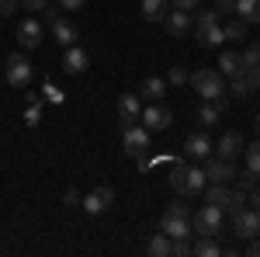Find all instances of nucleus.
I'll return each instance as SVG.
<instances>
[{"label":"nucleus","instance_id":"obj_16","mask_svg":"<svg viewBox=\"0 0 260 257\" xmlns=\"http://www.w3.org/2000/svg\"><path fill=\"white\" fill-rule=\"evenodd\" d=\"M229 108V101H205L198 108V122L205 125V129H212V125H219L222 122V111Z\"/></svg>","mask_w":260,"mask_h":257},{"label":"nucleus","instance_id":"obj_11","mask_svg":"<svg viewBox=\"0 0 260 257\" xmlns=\"http://www.w3.org/2000/svg\"><path fill=\"white\" fill-rule=\"evenodd\" d=\"M139 119H142V125H146L149 132H160V129H167V125L174 122V115H170V108H163V104H156V101H153V104L142 111Z\"/></svg>","mask_w":260,"mask_h":257},{"label":"nucleus","instance_id":"obj_27","mask_svg":"<svg viewBox=\"0 0 260 257\" xmlns=\"http://www.w3.org/2000/svg\"><path fill=\"white\" fill-rule=\"evenodd\" d=\"M184 181H187V163H174V167H170V178H167L170 191L184 195Z\"/></svg>","mask_w":260,"mask_h":257},{"label":"nucleus","instance_id":"obj_32","mask_svg":"<svg viewBox=\"0 0 260 257\" xmlns=\"http://www.w3.org/2000/svg\"><path fill=\"white\" fill-rule=\"evenodd\" d=\"M240 56H243V66H260V42H246V49Z\"/></svg>","mask_w":260,"mask_h":257},{"label":"nucleus","instance_id":"obj_30","mask_svg":"<svg viewBox=\"0 0 260 257\" xmlns=\"http://www.w3.org/2000/svg\"><path fill=\"white\" fill-rule=\"evenodd\" d=\"M24 122H28V125H39V122H42V98H39V94H28V108H24Z\"/></svg>","mask_w":260,"mask_h":257},{"label":"nucleus","instance_id":"obj_13","mask_svg":"<svg viewBox=\"0 0 260 257\" xmlns=\"http://www.w3.org/2000/svg\"><path fill=\"white\" fill-rule=\"evenodd\" d=\"M87 66H90V56L83 52L80 45H70V49H66V56H62V70H66L70 77H80Z\"/></svg>","mask_w":260,"mask_h":257},{"label":"nucleus","instance_id":"obj_39","mask_svg":"<svg viewBox=\"0 0 260 257\" xmlns=\"http://www.w3.org/2000/svg\"><path fill=\"white\" fill-rule=\"evenodd\" d=\"M42 94H45L49 104H59V101H62V91H59V87H52V83H45V91H42Z\"/></svg>","mask_w":260,"mask_h":257},{"label":"nucleus","instance_id":"obj_15","mask_svg":"<svg viewBox=\"0 0 260 257\" xmlns=\"http://www.w3.org/2000/svg\"><path fill=\"white\" fill-rule=\"evenodd\" d=\"M184 153H187L191 160H208V153H212V139L205 136V132H191L187 142H184Z\"/></svg>","mask_w":260,"mask_h":257},{"label":"nucleus","instance_id":"obj_21","mask_svg":"<svg viewBox=\"0 0 260 257\" xmlns=\"http://www.w3.org/2000/svg\"><path fill=\"white\" fill-rule=\"evenodd\" d=\"M146 254L149 257H170V237H167V233H153V237H149V243H146Z\"/></svg>","mask_w":260,"mask_h":257},{"label":"nucleus","instance_id":"obj_5","mask_svg":"<svg viewBox=\"0 0 260 257\" xmlns=\"http://www.w3.org/2000/svg\"><path fill=\"white\" fill-rule=\"evenodd\" d=\"M233 233H236L240 240L260 237V212L253 209V205H243V209L233 212Z\"/></svg>","mask_w":260,"mask_h":257},{"label":"nucleus","instance_id":"obj_17","mask_svg":"<svg viewBox=\"0 0 260 257\" xmlns=\"http://www.w3.org/2000/svg\"><path fill=\"white\" fill-rule=\"evenodd\" d=\"M215 153H219V160H233L243 153V136L240 132H225V136L215 142Z\"/></svg>","mask_w":260,"mask_h":257},{"label":"nucleus","instance_id":"obj_20","mask_svg":"<svg viewBox=\"0 0 260 257\" xmlns=\"http://www.w3.org/2000/svg\"><path fill=\"white\" fill-rule=\"evenodd\" d=\"M236 14L246 24H260V0H236Z\"/></svg>","mask_w":260,"mask_h":257},{"label":"nucleus","instance_id":"obj_4","mask_svg":"<svg viewBox=\"0 0 260 257\" xmlns=\"http://www.w3.org/2000/svg\"><path fill=\"white\" fill-rule=\"evenodd\" d=\"M121 129V146L132 160H139L146 150H149V129L142 122H132V125H118Z\"/></svg>","mask_w":260,"mask_h":257},{"label":"nucleus","instance_id":"obj_44","mask_svg":"<svg viewBox=\"0 0 260 257\" xmlns=\"http://www.w3.org/2000/svg\"><path fill=\"white\" fill-rule=\"evenodd\" d=\"M215 11H219V14H229V11H236V0H215Z\"/></svg>","mask_w":260,"mask_h":257},{"label":"nucleus","instance_id":"obj_36","mask_svg":"<svg viewBox=\"0 0 260 257\" xmlns=\"http://www.w3.org/2000/svg\"><path fill=\"white\" fill-rule=\"evenodd\" d=\"M240 77L246 80V87H250V91H257V87H260V66H243Z\"/></svg>","mask_w":260,"mask_h":257},{"label":"nucleus","instance_id":"obj_33","mask_svg":"<svg viewBox=\"0 0 260 257\" xmlns=\"http://www.w3.org/2000/svg\"><path fill=\"white\" fill-rule=\"evenodd\" d=\"M246 205V191H240V188H229V202H225V212L233 216L236 209H243Z\"/></svg>","mask_w":260,"mask_h":257},{"label":"nucleus","instance_id":"obj_3","mask_svg":"<svg viewBox=\"0 0 260 257\" xmlns=\"http://www.w3.org/2000/svg\"><path fill=\"white\" fill-rule=\"evenodd\" d=\"M222 205H212V202H205L198 212L191 216V226H194V233L198 237H219L222 233Z\"/></svg>","mask_w":260,"mask_h":257},{"label":"nucleus","instance_id":"obj_24","mask_svg":"<svg viewBox=\"0 0 260 257\" xmlns=\"http://www.w3.org/2000/svg\"><path fill=\"white\" fill-rule=\"evenodd\" d=\"M191 21H194V35H198V32H205V28L219 24V21H222V14L215 11V7H212V11H194V14H191Z\"/></svg>","mask_w":260,"mask_h":257},{"label":"nucleus","instance_id":"obj_35","mask_svg":"<svg viewBox=\"0 0 260 257\" xmlns=\"http://www.w3.org/2000/svg\"><path fill=\"white\" fill-rule=\"evenodd\" d=\"M236 188L250 195V191L257 188V174H253V170H243V174H236Z\"/></svg>","mask_w":260,"mask_h":257},{"label":"nucleus","instance_id":"obj_8","mask_svg":"<svg viewBox=\"0 0 260 257\" xmlns=\"http://www.w3.org/2000/svg\"><path fill=\"white\" fill-rule=\"evenodd\" d=\"M45 21H49V28H52V35H56V42H59V45H66V49H70V45H77L80 32H77V24H73V21L59 18L56 11H49V14H45Z\"/></svg>","mask_w":260,"mask_h":257},{"label":"nucleus","instance_id":"obj_28","mask_svg":"<svg viewBox=\"0 0 260 257\" xmlns=\"http://www.w3.org/2000/svg\"><path fill=\"white\" fill-rule=\"evenodd\" d=\"M167 14V0H142V18L146 21H163Z\"/></svg>","mask_w":260,"mask_h":257},{"label":"nucleus","instance_id":"obj_42","mask_svg":"<svg viewBox=\"0 0 260 257\" xmlns=\"http://www.w3.org/2000/svg\"><path fill=\"white\" fill-rule=\"evenodd\" d=\"M177 11H198V0H170Z\"/></svg>","mask_w":260,"mask_h":257},{"label":"nucleus","instance_id":"obj_19","mask_svg":"<svg viewBox=\"0 0 260 257\" xmlns=\"http://www.w3.org/2000/svg\"><path fill=\"white\" fill-rule=\"evenodd\" d=\"M163 94H167V80H163V77H146V80H142L139 98H146V101H160Z\"/></svg>","mask_w":260,"mask_h":257},{"label":"nucleus","instance_id":"obj_34","mask_svg":"<svg viewBox=\"0 0 260 257\" xmlns=\"http://www.w3.org/2000/svg\"><path fill=\"white\" fill-rule=\"evenodd\" d=\"M187 80H191V73H187L184 66H170V73H167V83H170V87H184Z\"/></svg>","mask_w":260,"mask_h":257},{"label":"nucleus","instance_id":"obj_37","mask_svg":"<svg viewBox=\"0 0 260 257\" xmlns=\"http://www.w3.org/2000/svg\"><path fill=\"white\" fill-rule=\"evenodd\" d=\"M229 94H233V98H246V94H250L246 80H243V77H233V87H229Z\"/></svg>","mask_w":260,"mask_h":257},{"label":"nucleus","instance_id":"obj_25","mask_svg":"<svg viewBox=\"0 0 260 257\" xmlns=\"http://www.w3.org/2000/svg\"><path fill=\"white\" fill-rule=\"evenodd\" d=\"M191 254H198V257H219L222 247L215 243V237H201V240L191 243Z\"/></svg>","mask_w":260,"mask_h":257},{"label":"nucleus","instance_id":"obj_41","mask_svg":"<svg viewBox=\"0 0 260 257\" xmlns=\"http://www.w3.org/2000/svg\"><path fill=\"white\" fill-rule=\"evenodd\" d=\"M56 4H59L62 11H83V4H87V0H56Z\"/></svg>","mask_w":260,"mask_h":257},{"label":"nucleus","instance_id":"obj_38","mask_svg":"<svg viewBox=\"0 0 260 257\" xmlns=\"http://www.w3.org/2000/svg\"><path fill=\"white\" fill-rule=\"evenodd\" d=\"M21 0H0V18H11V14H18Z\"/></svg>","mask_w":260,"mask_h":257},{"label":"nucleus","instance_id":"obj_14","mask_svg":"<svg viewBox=\"0 0 260 257\" xmlns=\"http://www.w3.org/2000/svg\"><path fill=\"white\" fill-rule=\"evenodd\" d=\"M18 42H21V49H39L42 45V24L35 18L21 21L18 24Z\"/></svg>","mask_w":260,"mask_h":257},{"label":"nucleus","instance_id":"obj_40","mask_svg":"<svg viewBox=\"0 0 260 257\" xmlns=\"http://www.w3.org/2000/svg\"><path fill=\"white\" fill-rule=\"evenodd\" d=\"M62 202H66V205H80L83 195L77 191V188H66V191H62Z\"/></svg>","mask_w":260,"mask_h":257},{"label":"nucleus","instance_id":"obj_29","mask_svg":"<svg viewBox=\"0 0 260 257\" xmlns=\"http://www.w3.org/2000/svg\"><path fill=\"white\" fill-rule=\"evenodd\" d=\"M243 153H246V170H253L260 178V139H253L250 146H243Z\"/></svg>","mask_w":260,"mask_h":257},{"label":"nucleus","instance_id":"obj_12","mask_svg":"<svg viewBox=\"0 0 260 257\" xmlns=\"http://www.w3.org/2000/svg\"><path fill=\"white\" fill-rule=\"evenodd\" d=\"M139 94H132V91H125L118 98V125H132V122H139Z\"/></svg>","mask_w":260,"mask_h":257},{"label":"nucleus","instance_id":"obj_2","mask_svg":"<svg viewBox=\"0 0 260 257\" xmlns=\"http://www.w3.org/2000/svg\"><path fill=\"white\" fill-rule=\"evenodd\" d=\"M187 83H194V91L205 101H225V77H222L219 70H212V66L194 70V77L187 80Z\"/></svg>","mask_w":260,"mask_h":257},{"label":"nucleus","instance_id":"obj_9","mask_svg":"<svg viewBox=\"0 0 260 257\" xmlns=\"http://www.w3.org/2000/svg\"><path fill=\"white\" fill-rule=\"evenodd\" d=\"M163 24H167V35H174V39H184V35L194 28L191 11H177V7H170V11L163 14Z\"/></svg>","mask_w":260,"mask_h":257},{"label":"nucleus","instance_id":"obj_43","mask_svg":"<svg viewBox=\"0 0 260 257\" xmlns=\"http://www.w3.org/2000/svg\"><path fill=\"white\" fill-rule=\"evenodd\" d=\"M21 4H24L28 11H45V7H49L52 0H21Z\"/></svg>","mask_w":260,"mask_h":257},{"label":"nucleus","instance_id":"obj_7","mask_svg":"<svg viewBox=\"0 0 260 257\" xmlns=\"http://www.w3.org/2000/svg\"><path fill=\"white\" fill-rule=\"evenodd\" d=\"M80 205H83V212H87V216H101L104 209H111V205H115V191H111L108 184H98L90 195H83Z\"/></svg>","mask_w":260,"mask_h":257},{"label":"nucleus","instance_id":"obj_10","mask_svg":"<svg viewBox=\"0 0 260 257\" xmlns=\"http://www.w3.org/2000/svg\"><path fill=\"white\" fill-rule=\"evenodd\" d=\"M205 178L208 184H233L236 181V167H233V160H208L205 163Z\"/></svg>","mask_w":260,"mask_h":257},{"label":"nucleus","instance_id":"obj_22","mask_svg":"<svg viewBox=\"0 0 260 257\" xmlns=\"http://www.w3.org/2000/svg\"><path fill=\"white\" fill-rule=\"evenodd\" d=\"M205 184H208V178H205V170H198V167H187V181H184V195H201V191H205Z\"/></svg>","mask_w":260,"mask_h":257},{"label":"nucleus","instance_id":"obj_31","mask_svg":"<svg viewBox=\"0 0 260 257\" xmlns=\"http://www.w3.org/2000/svg\"><path fill=\"white\" fill-rule=\"evenodd\" d=\"M222 32H225V39H246V35H250V24H246V21H233V24H222Z\"/></svg>","mask_w":260,"mask_h":257},{"label":"nucleus","instance_id":"obj_45","mask_svg":"<svg viewBox=\"0 0 260 257\" xmlns=\"http://www.w3.org/2000/svg\"><path fill=\"white\" fill-rule=\"evenodd\" d=\"M246 243H250V247H246V254H250V257H260V240L253 237V240H246Z\"/></svg>","mask_w":260,"mask_h":257},{"label":"nucleus","instance_id":"obj_18","mask_svg":"<svg viewBox=\"0 0 260 257\" xmlns=\"http://www.w3.org/2000/svg\"><path fill=\"white\" fill-rule=\"evenodd\" d=\"M219 73L225 80L240 77V73H243V56H240V52H222V56H219Z\"/></svg>","mask_w":260,"mask_h":257},{"label":"nucleus","instance_id":"obj_26","mask_svg":"<svg viewBox=\"0 0 260 257\" xmlns=\"http://www.w3.org/2000/svg\"><path fill=\"white\" fill-rule=\"evenodd\" d=\"M198 42L205 45V49H215V45H222V42H225L222 21H219V24H212V28H205V32H198Z\"/></svg>","mask_w":260,"mask_h":257},{"label":"nucleus","instance_id":"obj_46","mask_svg":"<svg viewBox=\"0 0 260 257\" xmlns=\"http://www.w3.org/2000/svg\"><path fill=\"white\" fill-rule=\"evenodd\" d=\"M253 125H257V132H260V115H257V122H253Z\"/></svg>","mask_w":260,"mask_h":257},{"label":"nucleus","instance_id":"obj_1","mask_svg":"<svg viewBox=\"0 0 260 257\" xmlns=\"http://www.w3.org/2000/svg\"><path fill=\"white\" fill-rule=\"evenodd\" d=\"M160 230H163L170 240H177V237H194V226H191V209H187V205H180V202H170V205H167V212H163Z\"/></svg>","mask_w":260,"mask_h":257},{"label":"nucleus","instance_id":"obj_6","mask_svg":"<svg viewBox=\"0 0 260 257\" xmlns=\"http://www.w3.org/2000/svg\"><path fill=\"white\" fill-rule=\"evenodd\" d=\"M4 77H7V83H11V87H28V83H31V77H35V70H31V63H28V56H21V52H14V56H7V66H4Z\"/></svg>","mask_w":260,"mask_h":257},{"label":"nucleus","instance_id":"obj_23","mask_svg":"<svg viewBox=\"0 0 260 257\" xmlns=\"http://www.w3.org/2000/svg\"><path fill=\"white\" fill-rule=\"evenodd\" d=\"M205 202H212V205H222V212H225V202H229V184H205Z\"/></svg>","mask_w":260,"mask_h":257}]
</instances>
